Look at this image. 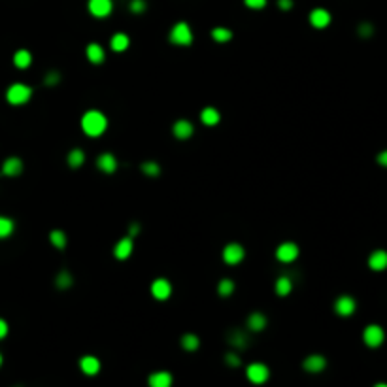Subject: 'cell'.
<instances>
[{"label":"cell","mask_w":387,"mask_h":387,"mask_svg":"<svg viewBox=\"0 0 387 387\" xmlns=\"http://www.w3.org/2000/svg\"><path fill=\"white\" fill-rule=\"evenodd\" d=\"M81 131L89 138H99L108 131V117L101 110H87L85 114L81 115Z\"/></svg>","instance_id":"obj_1"},{"label":"cell","mask_w":387,"mask_h":387,"mask_svg":"<svg viewBox=\"0 0 387 387\" xmlns=\"http://www.w3.org/2000/svg\"><path fill=\"white\" fill-rule=\"evenodd\" d=\"M168 40L172 46H180V47H187L191 46L195 40L193 36V30L189 27V23L187 21H178L172 28H170V33H168Z\"/></svg>","instance_id":"obj_2"},{"label":"cell","mask_w":387,"mask_h":387,"mask_svg":"<svg viewBox=\"0 0 387 387\" xmlns=\"http://www.w3.org/2000/svg\"><path fill=\"white\" fill-rule=\"evenodd\" d=\"M33 99V87L27 85V83H12V85L8 87L6 91V101L8 104H12V106H23V104H27L30 102Z\"/></svg>","instance_id":"obj_3"},{"label":"cell","mask_w":387,"mask_h":387,"mask_svg":"<svg viewBox=\"0 0 387 387\" xmlns=\"http://www.w3.org/2000/svg\"><path fill=\"white\" fill-rule=\"evenodd\" d=\"M246 378L255 385H263L270 378V368L265 363H251L246 368Z\"/></svg>","instance_id":"obj_4"},{"label":"cell","mask_w":387,"mask_h":387,"mask_svg":"<svg viewBox=\"0 0 387 387\" xmlns=\"http://www.w3.org/2000/svg\"><path fill=\"white\" fill-rule=\"evenodd\" d=\"M221 255H223V261H225L227 265L234 267V265H240L242 261H244L246 249H244V246L238 244V242H231V244H227V246L223 247V253Z\"/></svg>","instance_id":"obj_5"},{"label":"cell","mask_w":387,"mask_h":387,"mask_svg":"<svg viewBox=\"0 0 387 387\" xmlns=\"http://www.w3.org/2000/svg\"><path fill=\"white\" fill-rule=\"evenodd\" d=\"M385 340V333H383V329L380 325H367L365 331H363V342L367 344L368 347H380Z\"/></svg>","instance_id":"obj_6"},{"label":"cell","mask_w":387,"mask_h":387,"mask_svg":"<svg viewBox=\"0 0 387 387\" xmlns=\"http://www.w3.org/2000/svg\"><path fill=\"white\" fill-rule=\"evenodd\" d=\"M299 253H301V249L295 242H281L280 246L276 247V259L285 265L299 259Z\"/></svg>","instance_id":"obj_7"},{"label":"cell","mask_w":387,"mask_h":387,"mask_svg":"<svg viewBox=\"0 0 387 387\" xmlns=\"http://www.w3.org/2000/svg\"><path fill=\"white\" fill-rule=\"evenodd\" d=\"M227 344L233 349H236V351H242V349H247V346H249V336H247L246 331H242V329H229L227 331Z\"/></svg>","instance_id":"obj_8"},{"label":"cell","mask_w":387,"mask_h":387,"mask_svg":"<svg viewBox=\"0 0 387 387\" xmlns=\"http://www.w3.org/2000/svg\"><path fill=\"white\" fill-rule=\"evenodd\" d=\"M87 10L96 19H104V17L112 14L114 2L112 0H87Z\"/></svg>","instance_id":"obj_9"},{"label":"cell","mask_w":387,"mask_h":387,"mask_svg":"<svg viewBox=\"0 0 387 387\" xmlns=\"http://www.w3.org/2000/svg\"><path fill=\"white\" fill-rule=\"evenodd\" d=\"M149 291H151L155 301H168L170 295H172V283H170L167 278H155V280L151 281Z\"/></svg>","instance_id":"obj_10"},{"label":"cell","mask_w":387,"mask_h":387,"mask_svg":"<svg viewBox=\"0 0 387 387\" xmlns=\"http://www.w3.org/2000/svg\"><path fill=\"white\" fill-rule=\"evenodd\" d=\"M357 310V302H355L353 297L349 295H342L334 301V312L340 315V317H349V315L355 314Z\"/></svg>","instance_id":"obj_11"},{"label":"cell","mask_w":387,"mask_h":387,"mask_svg":"<svg viewBox=\"0 0 387 387\" xmlns=\"http://www.w3.org/2000/svg\"><path fill=\"white\" fill-rule=\"evenodd\" d=\"M308 21H310V25L314 28H327L329 25H331V21H333V15H331V12L329 10H325V8H314L312 12H310V15H308Z\"/></svg>","instance_id":"obj_12"},{"label":"cell","mask_w":387,"mask_h":387,"mask_svg":"<svg viewBox=\"0 0 387 387\" xmlns=\"http://www.w3.org/2000/svg\"><path fill=\"white\" fill-rule=\"evenodd\" d=\"M302 368L310 374H319L327 368V359L319 353H312L308 355L306 359L302 361Z\"/></svg>","instance_id":"obj_13"},{"label":"cell","mask_w":387,"mask_h":387,"mask_svg":"<svg viewBox=\"0 0 387 387\" xmlns=\"http://www.w3.org/2000/svg\"><path fill=\"white\" fill-rule=\"evenodd\" d=\"M134 251V238L131 236H123L121 240L114 246V257L117 261H127Z\"/></svg>","instance_id":"obj_14"},{"label":"cell","mask_w":387,"mask_h":387,"mask_svg":"<svg viewBox=\"0 0 387 387\" xmlns=\"http://www.w3.org/2000/svg\"><path fill=\"white\" fill-rule=\"evenodd\" d=\"M172 134H174V138H178V140H189V138L195 134V125L189 119L174 121Z\"/></svg>","instance_id":"obj_15"},{"label":"cell","mask_w":387,"mask_h":387,"mask_svg":"<svg viewBox=\"0 0 387 387\" xmlns=\"http://www.w3.org/2000/svg\"><path fill=\"white\" fill-rule=\"evenodd\" d=\"M267 325H268V319L263 312H251V314L247 315V319H246L247 331H251V333H263V331L267 329Z\"/></svg>","instance_id":"obj_16"},{"label":"cell","mask_w":387,"mask_h":387,"mask_svg":"<svg viewBox=\"0 0 387 387\" xmlns=\"http://www.w3.org/2000/svg\"><path fill=\"white\" fill-rule=\"evenodd\" d=\"M172 374L168 370H157L147 376V385L149 387H172Z\"/></svg>","instance_id":"obj_17"},{"label":"cell","mask_w":387,"mask_h":387,"mask_svg":"<svg viewBox=\"0 0 387 387\" xmlns=\"http://www.w3.org/2000/svg\"><path fill=\"white\" fill-rule=\"evenodd\" d=\"M85 57L87 60L93 62V64H102V62L106 60V51H104V47H102L99 42H91V44L85 47Z\"/></svg>","instance_id":"obj_18"},{"label":"cell","mask_w":387,"mask_h":387,"mask_svg":"<svg viewBox=\"0 0 387 387\" xmlns=\"http://www.w3.org/2000/svg\"><path fill=\"white\" fill-rule=\"evenodd\" d=\"M96 167L104 174H114L119 167V163H117L114 153H101L96 157Z\"/></svg>","instance_id":"obj_19"},{"label":"cell","mask_w":387,"mask_h":387,"mask_svg":"<svg viewBox=\"0 0 387 387\" xmlns=\"http://www.w3.org/2000/svg\"><path fill=\"white\" fill-rule=\"evenodd\" d=\"M21 172H23V160L19 157H8L2 163V174L6 178H17Z\"/></svg>","instance_id":"obj_20"},{"label":"cell","mask_w":387,"mask_h":387,"mask_svg":"<svg viewBox=\"0 0 387 387\" xmlns=\"http://www.w3.org/2000/svg\"><path fill=\"white\" fill-rule=\"evenodd\" d=\"M80 368L81 372L87 374V376H96L101 372V361L94 355H83L80 359Z\"/></svg>","instance_id":"obj_21"},{"label":"cell","mask_w":387,"mask_h":387,"mask_svg":"<svg viewBox=\"0 0 387 387\" xmlns=\"http://www.w3.org/2000/svg\"><path fill=\"white\" fill-rule=\"evenodd\" d=\"M368 267L374 272H381L387 268V251L385 249H376L368 257Z\"/></svg>","instance_id":"obj_22"},{"label":"cell","mask_w":387,"mask_h":387,"mask_svg":"<svg viewBox=\"0 0 387 387\" xmlns=\"http://www.w3.org/2000/svg\"><path fill=\"white\" fill-rule=\"evenodd\" d=\"M201 121L206 125V127H215L217 123L221 121V114H219V110L214 106H206V108H202V112H201Z\"/></svg>","instance_id":"obj_23"},{"label":"cell","mask_w":387,"mask_h":387,"mask_svg":"<svg viewBox=\"0 0 387 387\" xmlns=\"http://www.w3.org/2000/svg\"><path fill=\"white\" fill-rule=\"evenodd\" d=\"M128 46H131V38H128L125 33H115L112 38H110V47L114 49L115 53H123L127 51Z\"/></svg>","instance_id":"obj_24"},{"label":"cell","mask_w":387,"mask_h":387,"mask_svg":"<svg viewBox=\"0 0 387 387\" xmlns=\"http://www.w3.org/2000/svg\"><path fill=\"white\" fill-rule=\"evenodd\" d=\"M274 289H276V295H278V297H287V295L293 291V280H291L287 274H283V276H280V278L276 280Z\"/></svg>","instance_id":"obj_25"},{"label":"cell","mask_w":387,"mask_h":387,"mask_svg":"<svg viewBox=\"0 0 387 387\" xmlns=\"http://www.w3.org/2000/svg\"><path fill=\"white\" fill-rule=\"evenodd\" d=\"M14 64L15 68H19V70H25L33 64V53L28 51V49H17L14 53Z\"/></svg>","instance_id":"obj_26"},{"label":"cell","mask_w":387,"mask_h":387,"mask_svg":"<svg viewBox=\"0 0 387 387\" xmlns=\"http://www.w3.org/2000/svg\"><path fill=\"white\" fill-rule=\"evenodd\" d=\"M67 163L70 168L83 167V163H85V151H83L81 147H74V149H70L67 155Z\"/></svg>","instance_id":"obj_27"},{"label":"cell","mask_w":387,"mask_h":387,"mask_svg":"<svg viewBox=\"0 0 387 387\" xmlns=\"http://www.w3.org/2000/svg\"><path fill=\"white\" fill-rule=\"evenodd\" d=\"M72 285H74V276L68 272L67 268H62V270L55 276V287L60 289V291H67V289H70Z\"/></svg>","instance_id":"obj_28"},{"label":"cell","mask_w":387,"mask_h":387,"mask_svg":"<svg viewBox=\"0 0 387 387\" xmlns=\"http://www.w3.org/2000/svg\"><path fill=\"white\" fill-rule=\"evenodd\" d=\"M210 34H212V40L217 42V44H229L234 36L233 30L227 27H214Z\"/></svg>","instance_id":"obj_29"},{"label":"cell","mask_w":387,"mask_h":387,"mask_svg":"<svg viewBox=\"0 0 387 387\" xmlns=\"http://www.w3.org/2000/svg\"><path fill=\"white\" fill-rule=\"evenodd\" d=\"M180 346L183 347L185 351H197V349L201 347V338L193 333H185L183 336H181Z\"/></svg>","instance_id":"obj_30"},{"label":"cell","mask_w":387,"mask_h":387,"mask_svg":"<svg viewBox=\"0 0 387 387\" xmlns=\"http://www.w3.org/2000/svg\"><path fill=\"white\" fill-rule=\"evenodd\" d=\"M49 242H51V246L57 247V249H64L68 244V238L64 231H60V229H53L51 233H49Z\"/></svg>","instance_id":"obj_31"},{"label":"cell","mask_w":387,"mask_h":387,"mask_svg":"<svg viewBox=\"0 0 387 387\" xmlns=\"http://www.w3.org/2000/svg\"><path fill=\"white\" fill-rule=\"evenodd\" d=\"M15 231V223L8 215H0V240H4L8 236H12Z\"/></svg>","instance_id":"obj_32"},{"label":"cell","mask_w":387,"mask_h":387,"mask_svg":"<svg viewBox=\"0 0 387 387\" xmlns=\"http://www.w3.org/2000/svg\"><path fill=\"white\" fill-rule=\"evenodd\" d=\"M140 170L144 176H147V178H159L160 165L157 163V160H144V163L140 165Z\"/></svg>","instance_id":"obj_33"},{"label":"cell","mask_w":387,"mask_h":387,"mask_svg":"<svg viewBox=\"0 0 387 387\" xmlns=\"http://www.w3.org/2000/svg\"><path fill=\"white\" fill-rule=\"evenodd\" d=\"M234 289H236V285H234V281L231 280V278H223V280H219V283H217V295H219L221 299L231 297V295L234 293Z\"/></svg>","instance_id":"obj_34"},{"label":"cell","mask_w":387,"mask_h":387,"mask_svg":"<svg viewBox=\"0 0 387 387\" xmlns=\"http://www.w3.org/2000/svg\"><path fill=\"white\" fill-rule=\"evenodd\" d=\"M223 361H225V365L231 367V368H238L242 365V359H240V355H238L236 349H234V351H227L225 357H223Z\"/></svg>","instance_id":"obj_35"},{"label":"cell","mask_w":387,"mask_h":387,"mask_svg":"<svg viewBox=\"0 0 387 387\" xmlns=\"http://www.w3.org/2000/svg\"><path fill=\"white\" fill-rule=\"evenodd\" d=\"M128 10H131L133 14L140 15V14H144V12L147 10V2H146V0H131V4H128Z\"/></svg>","instance_id":"obj_36"},{"label":"cell","mask_w":387,"mask_h":387,"mask_svg":"<svg viewBox=\"0 0 387 387\" xmlns=\"http://www.w3.org/2000/svg\"><path fill=\"white\" fill-rule=\"evenodd\" d=\"M59 81H60V74L57 72V70H49V72L46 74V78H44V83H46L47 87H57Z\"/></svg>","instance_id":"obj_37"},{"label":"cell","mask_w":387,"mask_h":387,"mask_svg":"<svg viewBox=\"0 0 387 387\" xmlns=\"http://www.w3.org/2000/svg\"><path fill=\"white\" fill-rule=\"evenodd\" d=\"M357 34H359L361 38H370V36L374 34L372 23H361L359 28H357Z\"/></svg>","instance_id":"obj_38"},{"label":"cell","mask_w":387,"mask_h":387,"mask_svg":"<svg viewBox=\"0 0 387 387\" xmlns=\"http://www.w3.org/2000/svg\"><path fill=\"white\" fill-rule=\"evenodd\" d=\"M267 2L268 0H244L246 8H249V10H263L267 6Z\"/></svg>","instance_id":"obj_39"},{"label":"cell","mask_w":387,"mask_h":387,"mask_svg":"<svg viewBox=\"0 0 387 387\" xmlns=\"http://www.w3.org/2000/svg\"><path fill=\"white\" fill-rule=\"evenodd\" d=\"M140 234V223L138 221H133L131 225H128V234L127 236H131V238H136Z\"/></svg>","instance_id":"obj_40"},{"label":"cell","mask_w":387,"mask_h":387,"mask_svg":"<svg viewBox=\"0 0 387 387\" xmlns=\"http://www.w3.org/2000/svg\"><path fill=\"white\" fill-rule=\"evenodd\" d=\"M295 6L293 0H278V8H280L281 12H291Z\"/></svg>","instance_id":"obj_41"},{"label":"cell","mask_w":387,"mask_h":387,"mask_svg":"<svg viewBox=\"0 0 387 387\" xmlns=\"http://www.w3.org/2000/svg\"><path fill=\"white\" fill-rule=\"evenodd\" d=\"M376 160H378V165H380V167H385L387 168V149L380 151V153H378V157H376Z\"/></svg>","instance_id":"obj_42"},{"label":"cell","mask_w":387,"mask_h":387,"mask_svg":"<svg viewBox=\"0 0 387 387\" xmlns=\"http://www.w3.org/2000/svg\"><path fill=\"white\" fill-rule=\"evenodd\" d=\"M8 331H10V329H8V323L2 319V317H0V340H2V338H6Z\"/></svg>","instance_id":"obj_43"},{"label":"cell","mask_w":387,"mask_h":387,"mask_svg":"<svg viewBox=\"0 0 387 387\" xmlns=\"http://www.w3.org/2000/svg\"><path fill=\"white\" fill-rule=\"evenodd\" d=\"M374 387H387V383H376Z\"/></svg>","instance_id":"obj_44"},{"label":"cell","mask_w":387,"mask_h":387,"mask_svg":"<svg viewBox=\"0 0 387 387\" xmlns=\"http://www.w3.org/2000/svg\"><path fill=\"white\" fill-rule=\"evenodd\" d=\"M2 361H4V359H2V353H0V367H2Z\"/></svg>","instance_id":"obj_45"}]
</instances>
